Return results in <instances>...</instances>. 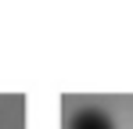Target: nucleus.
<instances>
[{
	"label": "nucleus",
	"mask_w": 133,
	"mask_h": 129,
	"mask_svg": "<svg viewBox=\"0 0 133 129\" xmlns=\"http://www.w3.org/2000/svg\"><path fill=\"white\" fill-rule=\"evenodd\" d=\"M68 129H115V122L104 111H97V108H83V111H76V118H72Z\"/></svg>",
	"instance_id": "nucleus-1"
}]
</instances>
